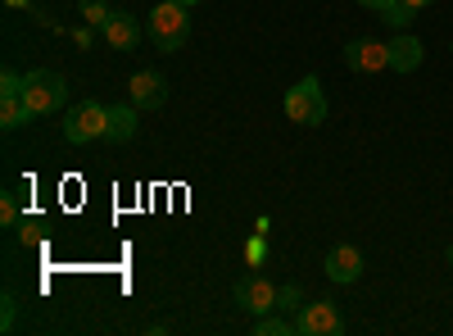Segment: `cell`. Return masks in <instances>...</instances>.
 <instances>
[{
  "label": "cell",
  "instance_id": "obj_1",
  "mask_svg": "<svg viewBox=\"0 0 453 336\" xmlns=\"http://www.w3.org/2000/svg\"><path fill=\"white\" fill-rule=\"evenodd\" d=\"M145 36H150V42H155V51H164V55L181 51L186 36H191V14H186V5H177V0H164L159 10H150Z\"/></svg>",
  "mask_w": 453,
  "mask_h": 336
},
{
  "label": "cell",
  "instance_id": "obj_2",
  "mask_svg": "<svg viewBox=\"0 0 453 336\" xmlns=\"http://www.w3.org/2000/svg\"><path fill=\"white\" fill-rule=\"evenodd\" d=\"M68 82L64 73H50V68H32L27 82H23V100L32 109V119H46V114H59V109L68 105Z\"/></svg>",
  "mask_w": 453,
  "mask_h": 336
},
{
  "label": "cell",
  "instance_id": "obj_3",
  "mask_svg": "<svg viewBox=\"0 0 453 336\" xmlns=\"http://www.w3.org/2000/svg\"><path fill=\"white\" fill-rule=\"evenodd\" d=\"M281 109H286V119L299 123V128H318V123H326V96H322V82H318V78H299V82L286 91Z\"/></svg>",
  "mask_w": 453,
  "mask_h": 336
},
{
  "label": "cell",
  "instance_id": "obj_4",
  "mask_svg": "<svg viewBox=\"0 0 453 336\" xmlns=\"http://www.w3.org/2000/svg\"><path fill=\"white\" fill-rule=\"evenodd\" d=\"M109 132V105L100 100H87V105H73L64 114V141L68 145H87V141H100Z\"/></svg>",
  "mask_w": 453,
  "mask_h": 336
},
{
  "label": "cell",
  "instance_id": "obj_5",
  "mask_svg": "<svg viewBox=\"0 0 453 336\" xmlns=\"http://www.w3.org/2000/svg\"><path fill=\"white\" fill-rule=\"evenodd\" d=\"M295 332H304V336H340L345 332V314H340L335 301H309V305H299Z\"/></svg>",
  "mask_w": 453,
  "mask_h": 336
},
{
  "label": "cell",
  "instance_id": "obj_6",
  "mask_svg": "<svg viewBox=\"0 0 453 336\" xmlns=\"http://www.w3.org/2000/svg\"><path fill=\"white\" fill-rule=\"evenodd\" d=\"M236 305H241L245 314L263 318V314L281 309V291H277L268 277H263V273H250V277H241V282H236Z\"/></svg>",
  "mask_w": 453,
  "mask_h": 336
},
{
  "label": "cell",
  "instance_id": "obj_7",
  "mask_svg": "<svg viewBox=\"0 0 453 336\" xmlns=\"http://www.w3.org/2000/svg\"><path fill=\"white\" fill-rule=\"evenodd\" d=\"M127 96L136 109H159L168 100V82H164V73L159 68H136L132 73V82H127Z\"/></svg>",
  "mask_w": 453,
  "mask_h": 336
},
{
  "label": "cell",
  "instance_id": "obj_8",
  "mask_svg": "<svg viewBox=\"0 0 453 336\" xmlns=\"http://www.w3.org/2000/svg\"><path fill=\"white\" fill-rule=\"evenodd\" d=\"M345 64L354 73H381V68H390V46L386 42H349Z\"/></svg>",
  "mask_w": 453,
  "mask_h": 336
},
{
  "label": "cell",
  "instance_id": "obj_9",
  "mask_svg": "<svg viewBox=\"0 0 453 336\" xmlns=\"http://www.w3.org/2000/svg\"><path fill=\"white\" fill-rule=\"evenodd\" d=\"M326 277L331 282H340V286H349V282H358L363 277V254L354 250V246H335L331 254H326Z\"/></svg>",
  "mask_w": 453,
  "mask_h": 336
},
{
  "label": "cell",
  "instance_id": "obj_10",
  "mask_svg": "<svg viewBox=\"0 0 453 336\" xmlns=\"http://www.w3.org/2000/svg\"><path fill=\"white\" fill-rule=\"evenodd\" d=\"M390 68L395 73H418L422 68V55H426V46L418 42L412 32H399V36H390Z\"/></svg>",
  "mask_w": 453,
  "mask_h": 336
},
{
  "label": "cell",
  "instance_id": "obj_11",
  "mask_svg": "<svg viewBox=\"0 0 453 336\" xmlns=\"http://www.w3.org/2000/svg\"><path fill=\"white\" fill-rule=\"evenodd\" d=\"M104 42H109V51H136V42H141L136 19H132V14H109V23H104Z\"/></svg>",
  "mask_w": 453,
  "mask_h": 336
},
{
  "label": "cell",
  "instance_id": "obj_12",
  "mask_svg": "<svg viewBox=\"0 0 453 336\" xmlns=\"http://www.w3.org/2000/svg\"><path fill=\"white\" fill-rule=\"evenodd\" d=\"M136 137V105H109V132L104 141H132Z\"/></svg>",
  "mask_w": 453,
  "mask_h": 336
},
{
  "label": "cell",
  "instance_id": "obj_13",
  "mask_svg": "<svg viewBox=\"0 0 453 336\" xmlns=\"http://www.w3.org/2000/svg\"><path fill=\"white\" fill-rule=\"evenodd\" d=\"M27 119H32V109H27L23 96H0V128L14 132V128H23Z\"/></svg>",
  "mask_w": 453,
  "mask_h": 336
},
{
  "label": "cell",
  "instance_id": "obj_14",
  "mask_svg": "<svg viewBox=\"0 0 453 336\" xmlns=\"http://www.w3.org/2000/svg\"><path fill=\"white\" fill-rule=\"evenodd\" d=\"M381 19H386V23H390L395 32H408V23H412V19H418V10H408V5H403V0H395V5H390V10H381Z\"/></svg>",
  "mask_w": 453,
  "mask_h": 336
},
{
  "label": "cell",
  "instance_id": "obj_15",
  "mask_svg": "<svg viewBox=\"0 0 453 336\" xmlns=\"http://www.w3.org/2000/svg\"><path fill=\"white\" fill-rule=\"evenodd\" d=\"M254 332H258V336H290V332H295V323H290V318H273V314H263V318L254 323Z\"/></svg>",
  "mask_w": 453,
  "mask_h": 336
},
{
  "label": "cell",
  "instance_id": "obj_16",
  "mask_svg": "<svg viewBox=\"0 0 453 336\" xmlns=\"http://www.w3.org/2000/svg\"><path fill=\"white\" fill-rule=\"evenodd\" d=\"M0 305H5V309H0V332H14V314H19V301H14L10 291H5V295H0Z\"/></svg>",
  "mask_w": 453,
  "mask_h": 336
},
{
  "label": "cell",
  "instance_id": "obj_17",
  "mask_svg": "<svg viewBox=\"0 0 453 336\" xmlns=\"http://www.w3.org/2000/svg\"><path fill=\"white\" fill-rule=\"evenodd\" d=\"M82 14H87V23H109V5H104V0H82Z\"/></svg>",
  "mask_w": 453,
  "mask_h": 336
},
{
  "label": "cell",
  "instance_id": "obj_18",
  "mask_svg": "<svg viewBox=\"0 0 453 336\" xmlns=\"http://www.w3.org/2000/svg\"><path fill=\"white\" fill-rule=\"evenodd\" d=\"M23 82L27 78H19L14 68H5V73H0V96H23Z\"/></svg>",
  "mask_w": 453,
  "mask_h": 336
},
{
  "label": "cell",
  "instance_id": "obj_19",
  "mask_svg": "<svg viewBox=\"0 0 453 336\" xmlns=\"http://www.w3.org/2000/svg\"><path fill=\"white\" fill-rule=\"evenodd\" d=\"M0 223H5V228H14V223H19V200L14 196H0Z\"/></svg>",
  "mask_w": 453,
  "mask_h": 336
},
{
  "label": "cell",
  "instance_id": "obj_20",
  "mask_svg": "<svg viewBox=\"0 0 453 336\" xmlns=\"http://www.w3.org/2000/svg\"><path fill=\"white\" fill-rule=\"evenodd\" d=\"M358 5H367V10L381 14V10H390V5H395V0H358Z\"/></svg>",
  "mask_w": 453,
  "mask_h": 336
},
{
  "label": "cell",
  "instance_id": "obj_21",
  "mask_svg": "<svg viewBox=\"0 0 453 336\" xmlns=\"http://www.w3.org/2000/svg\"><path fill=\"white\" fill-rule=\"evenodd\" d=\"M408 10H426V5H435V0H403Z\"/></svg>",
  "mask_w": 453,
  "mask_h": 336
},
{
  "label": "cell",
  "instance_id": "obj_22",
  "mask_svg": "<svg viewBox=\"0 0 453 336\" xmlns=\"http://www.w3.org/2000/svg\"><path fill=\"white\" fill-rule=\"evenodd\" d=\"M177 5H186V10H191V5H200V0H177Z\"/></svg>",
  "mask_w": 453,
  "mask_h": 336
},
{
  "label": "cell",
  "instance_id": "obj_23",
  "mask_svg": "<svg viewBox=\"0 0 453 336\" xmlns=\"http://www.w3.org/2000/svg\"><path fill=\"white\" fill-rule=\"evenodd\" d=\"M449 269H453V246H449Z\"/></svg>",
  "mask_w": 453,
  "mask_h": 336
}]
</instances>
